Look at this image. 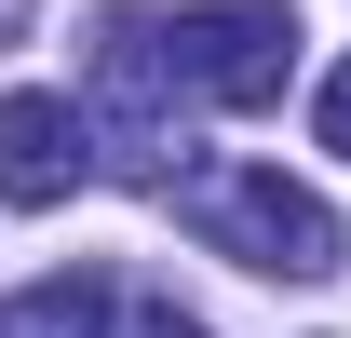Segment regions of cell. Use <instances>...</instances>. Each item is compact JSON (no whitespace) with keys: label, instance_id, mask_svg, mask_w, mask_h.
I'll list each match as a JSON object with an SVG mask.
<instances>
[{"label":"cell","instance_id":"ba28073f","mask_svg":"<svg viewBox=\"0 0 351 338\" xmlns=\"http://www.w3.org/2000/svg\"><path fill=\"white\" fill-rule=\"evenodd\" d=\"M14 27H27V0H0V41H14Z\"/></svg>","mask_w":351,"mask_h":338},{"label":"cell","instance_id":"3957f363","mask_svg":"<svg viewBox=\"0 0 351 338\" xmlns=\"http://www.w3.org/2000/svg\"><path fill=\"white\" fill-rule=\"evenodd\" d=\"M162 27H176V54H189L203 109H270L284 68H298V14H284V0H189Z\"/></svg>","mask_w":351,"mask_h":338},{"label":"cell","instance_id":"7a4b0ae2","mask_svg":"<svg viewBox=\"0 0 351 338\" xmlns=\"http://www.w3.org/2000/svg\"><path fill=\"white\" fill-rule=\"evenodd\" d=\"M189 230H203L230 271H270V284H324V271H338V216L311 203L284 163H217V176H189Z\"/></svg>","mask_w":351,"mask_h":338},{"label":"cell","instance_id":"52a82bcc","mask_svg":"<svg viewBox=\"0 0 351 338\" xmlns=\"http://www.w3.org/2000/svg\"><path fill=\"white\" fill-rule=\"evenodd\" d=\"M324 149H338V163H351V68H338V82H324Z\"/></svg>","mask_w":351,"mask_h":338},{"label":"cell","instance_id":"5b68a950","mask_svg":"<svg viewBox=\"0 0 351 338\" xmlns=\"http://www.w3.org/2000/svg\"><path fill=\"white\" fill-rule=\"evenodd\" d=\"M108 325H122L108 271H41L27 297H0V338H108Z\"/></svg>","mask_w":351,"mask_h":338},{"label":"cell","instance_id":"8992f818","mask_svg":"<svg viewBox=\"0 0 351 338\" xmlns=\"http://www.w3.org/2000/svg\"><path fill=\"white\" fill-rule=\"evenodd\" d=\"M122 338H203V325H189L176 297H135V311H122Z\"/></svg>","mask_w":351,"mask_h":338},{"label":"cell","instance_id":"6da1fadb","mask_svg":"<svg viewBox=\"0 0 351 338\" xmlns=\"http://www.w3.org/2000/svg\"><path fill=\"white\" fill-rule=\"evenodd\" d=\"M189 109H203V82H189L176 27L162 14H108V27H95V149H108L122 176H149V190H176Z\"/></svg>","mask_w":351,"mask_h":338},{"label":"cell","instance_id":"277c9868","mask_svg":"<svg viewBox=\"0 0 351 338\" xmlns=\"http://www.w3.org/2000/svg\"><path fill=\"white\" fill-rule=\"evenodd\" d=\"M82 176H95V109H68V95H0V203L54 216Z\"/></svg>","mask_w":351,"mask_h":338}]
</instances>
